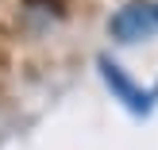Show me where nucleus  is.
Masks as SVG:
<instances>
[{"instance_id":"nucleus-1","label":"nucleus","mask_w":158,"mask_h":150,"mask_svg":"<svg viewBox=\"0 0 158 150\" xmlns=\"http://www.w3.org/2000/svg\"><path fill=\"white\" fill-rule=\"evenodd\" d=\"M154 27H158V12L147 0H127V4L108 19V35H112L116 43H143V39L154 35Z\"/></svg>"},{"instance_id":"nucleus-2","label":"nucleus","mask_w":158,"mask_h":150,"mask_svg":"<svg viewBox=\"0 0 158 150\" xmlns=\"http://www.w3.org/2000/svg\"><path fill=\"white\" fill-rule=\"evenodd\" d=\"M97 66H100V77H104V85H108V89L116 92V100H123V104H127L131 112H139V116H143L147 108H151V96H147V92L139 89V85L131 81V77L123 73V69L116 66L112 58H100Z\"/></svg>"}]
</instances>
